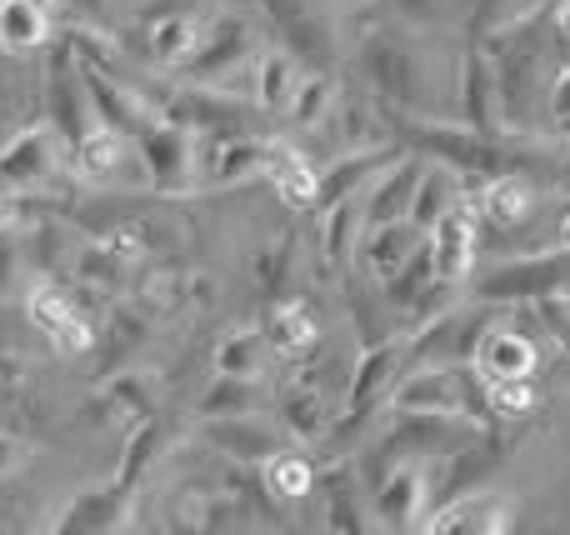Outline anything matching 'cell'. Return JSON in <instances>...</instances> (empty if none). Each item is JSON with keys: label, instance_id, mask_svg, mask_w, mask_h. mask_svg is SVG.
I'll list each match as a JSON object with an SVG mask.
<instances>
[{"label": "cell", "instance_id": "40", "mask_svg": "<svg viewBox=\"0 0 570 535\" xmlns=\"http://www.w3.org/2000/svg\"><path fill=\"white\" fill-rule=\"evenodd\" d=\"M106 400L130 420V426H140V420H150V410H156V380L140 376V370H126V376H116L106 386Z\"/></svg>", "mask_w": 570, "mask_h": 535}, {"label": "cell", "instance_id": "14", "mask_svg": "<svg viewBox=\"0 0 570 535\" xmlns=\"http://www.w3.org/2000/svg\"><path fill=\"white\" fill-rule=\"evenodd\" d=\"M515 526V496L505 491H461L425 516L431 535H501Z\"/></svg>", "mask_w": 570, "mask_h": 535}, {"label": "cell", "instance_id": "20", "mask_svg": "<svg viewBox=\"0 0 570 535\" xmlns=\"http://www.w3.org/2000/svg\"><path fill=\"white\" fill-rule=\"evenodd\" d=\"M425 240V230L415 220H385V226H365L361 230V246H355V260H361V276H371L375 286L391 280L405 260L415 256V246Z\"/></svg>", "mask_w": 570, "mask_h": 535}, {"label": "cell", "instance_id": "26", "mask_svg": "<svg viewBox=\"0 0 570 535\" xmlns=\"http://www.w3.org/2000/svg\"><path fill=\"white\" fill-rule=\"evenodd\" d=\"M261 180L281 196V206L315 210V180H321V166H311V160H305L295 146H285V140H271V156H266Z\"/></svg>", "mask_w": 570, "mask_h": 535}, {"label": "cell", "instance_id": "9", "mask_svg": "<svg viewBox=\"0 0 570 535\" xmlns=\"http://www.w3.org/2000/svg\"><path fill=\"white\" fill-rule=\"evenodd\" d=\"M435 511V460H401L371 486L375 531H425Z\"/></svg>", "mask_w": 570, "mask_h": 535}, {"label": "cell", "instance_id": "1", "mask_svg": "<svg viewBox=\"0 0 570 535\" xmlns=\"http://www.w3.org/2000/svg\"><path fill=\"white\" fill-rule=\"evenodd\" d=\"M365 86L375 90V100L401 116L415 120H455V66L461 56H441L431 30L411 26H385L371 30L355 50Z\"/></svg>", "mask_w": 570, "mask_h": 535}, {"label": "cell", "instance_id": "42", "mask_svg": "<svg viewBox=\"0 0 570 535\" xmlns=\"http://www.w3.org/2000/svg\"><path fill=\"white\" fill-rule=\"evenodd\" d=\"M26 256H30V240H26V230H20V220L16 226H0V300L10 296V290H26Z\"/></svg>", "mask_w": 570, "mask_h": 535}, {"label": "cell", "instance_id": "33", "mask_svg": "<svg viewBox=\"0 0 570 535\" xmlns=\"http://www.w3.org/2000/svg\"><path fill=\"white\" fill-rule=\"evenodd\" d=\"M271 340L261 326H236L220 336L216 346V376H246V380H261L271 370Z\"/></svg>", "mask_w": 570, "mask_h": 535}, {"label": "cell", "instance_id": "27", "mask_svg": "<svg viewBox=\"0 0 570 535\" xmlns=\"http://www.w3.org/2000/svg\"><path fill=\"white\" fill-rule=\"evenodd\" d=\"M261 330H266L276 360H305L315 350V340H321V320H315L311 300H281Z\"/></svg>", "mask_w": 570, "mask_h": 535}, {"label": "cell", "instance_id": "43", "mask_svg": "<svg viewBox=\"0 0 570 535\" xmlns=\"http://www.w3.org/2000/svg\"><path fill=\"white\" fill-rule=\"evenodd\" d=\"M291 256H295V246L291 240H276L271 250H261V260H256V270H261V280H266V290H276L281 280H285V270H291Z\"/></svg>", "mask_w": 570, "mask_h": 535}, {"label": "cell", "instance_id": "44", "mask_svg": "<svg viewBox=\"0 0 570 535\" xmlns=\"http://www.w3.org/2000/svg\"><path fill=\"white\" fill-rule=\"evenodd\" d=\"M26 456H30V446L20 436H10V430H0V480H10V476H20V466H26Z\"/></svg>", "mask_w": 570, "mask_h": 535}, {"label": "cell", "instance_id": "32", "mask_svg": "<svg viewBox=\"0 0 570 535\" xmlns=\"http://www.w3.org/2000/svg\"><path fill=\"white\" fill-rule=\"evenodd\" d=\"M261 486H266L281 506L305 501L315 491V460L305 456L295 440H285V446H276L266 460H261Z\"/></svg>", "mask_w": 570, "mask_h": 535}, {"label": "cell", "instance_id": "10", "mask_svg": "<svg viewBox=\"0 0 570 535\" xmlns=\"http://www.w3.org/2000/svg\"><path fill=\"white\" fill-rule=\"evenodd\" d=\"M271 140L250 130H206L196 136V196L200 190H236L266 170Z\"/></svg>", "mask_w": 570, "mask_h": 535}, {"label": "cell", "instance_id": "29", "mask_svg": "<svg viewBox=\"0 0 570 535\" xmlns=\"http://www.w3.org/2000/svg\"><path fill=\"white\" fill-rule=\"evenodd\" d=\"M461 196H465V176H461V170L445 166V160H431V156H425L421 180H415V196H411V210H405V220H415L421 230H431L435 220H441Z\"/></svg>", "mask_w": 570, "mask_h": 535}, {"label": "cell", "instance_id": "6", "mask_svg": "<svg viewBox=\"0 0 570 535\" xmlns=\"http://www.w3.org/2000/svg\"><path fill=\"white\" fill-rule=\"evenodd\" d=\"M20 316H26L66 360L96 350V326L80 316V306L60 290L56 276H46V270H36V276L26 280V290H20Z\"/></svg>", "mask_w": 570, "mask_h": 535}, {"label": "cell", "instance_id": "23", "mask_svg": "<svg viewBox=\"0 0 570 535\" xmlns=\"http://www.w3.org/2000/svg\"><path fill=\"white\" fill-rule=\"evenodd\" d=\"M421 166L425 156L421 150H401V156L391 160V166L381 170V176L371 180V190H365V226H385V220H401L405 210H411V196H415V180H421Z\"/></svg>", "mask_w": 570, "mask_h": 535}, {"label": "cell", "instance_id": "28", "mask_svg": "<svg viewBox=\"0 0 570 535\" xmlns=\"http://www.w3.org/2000/svg\"><path fill=\"white\" fill-rule=\"evenodd\" d=\"M365 230V200H335V206H321V256L331 270H351L355 266V246H361Z\"/></svg>", "mask_w": 570, "mask_h": 535}, {"label": "cell", "instance_id": "18", "mask_svg": "<svg viewBox=\"0 0 570 535\" xmlns=\"http://www.w3.org/2000/svg\"><path fill=\"white\" fill-rule=\"evenodd\" d=\"M395 156H401V146H361V150H351V156H335L331 166H321V180H315V210L335 206V200L365 196L371 180L381 176Z\"/></svg>", "mask_w": 570, "mask_h": 535}, {"label": "cell", "instance_id": "38", "mask_svg": "<svg viewBox=\"0 0 570 535\" xmlns=\"http://www.w3.org/2000/svg\"><path fill=\"white\" fill-rule=\"evenodd\" d=\"M156 456H160V426L156 420H140V426L126 436V450H120V466H116V480H110V486L126 491V496H136L140 476L150 470Z\"/></svg>", "mask_w": 570, "mask_h": 535}, {"label": "cell", "instance_id": "15", "mask_svg": "<svg viewBox=\"0 0 570 535\" xmlns=\"http://www.w3.org/2000/svg\"><path fill=\"white\" fill-rule=\"evenodd\" d=\"M471 366H475V376H481V380L535 376V366H541V346H535L521 326H505V320L495 316L491 326L481 330V340H475Z\"/></svg>", "mask_w": 570, "mask_h": 535}, {"label": "cell", "instance_id": "21", "mask_svg": "<svg viewBox=\"0 0 570 535\" xmlns=\"http://www.w3.org/2000/svg\"><path fill=\"white\" fill-rule=\"evenodd\" d=\"M200 40H206V20L196 16V10H166V16H156L146 26V60L156 70H186L190 56L200 50Z\"/></svg>", "mask_w": 570, "mask_h": 535}, {"label": "cell", "instance_id": "30", "mask_svg": "<svg viewBox=\"0 0 570 535\" xmlns=\"http://www.w3.org/2000/svg\"><path fill=\"white\" fill-rule=\"evenodd\" d=\"M271 20L291 56H311L315 66L331 60V40H325V20L315 16V0H271Z\"/></svg>", "mask_w": 570, "mask_h": 535}, {"label": "cell", "instance_id": "47", "mask_svg": "<svg viewBox=\"0 0 570 535\" xmlns=\"http://www.w3.org/2000/svg\"><path fill=\"white\" fill-rule=\"evenodd\" d=\"M556 246L570 250V196L561 200V210H556Z\"/></svg>", "mask_w": 570, "mask_h": 535}, {"label": "cell", "instance_id": "4", "mask_svg": "<svg viewBox=\"0 0 570 535\" xmlns=\"http://www.w3.org/2000/svg\"><path fill=\"white\" fill-rule=\"evenodd\" d=\"M66 176H70V146L56 136V126L46 116L26 120L10 140H0V180L20 196V206L56 200Z\"/></svg>", "mask_w": 570, "mask_h": 535}, {"label": "cell", "instance_id": "11", "mask_svg": "<svg viewBox=\"0 0 570 535\" xmlns=\"http://www.w3.org/2000/svg\"><path fill=\"white\" fill-rule=\"evenodd\" d=\"M46 70H40V116L56 126V136L66 140H80L90 126H96V110H90V96L80 86V66H76V50L70 40L60 46H46Z\"/></svg>", "mask_w": 570, "mask_h": 535}, {"label": "cell", "instance_id": "25", "mask_svg": "<svg viewBox=\"0 0 570 535\" xmlns=\"http://www.w3.org/2000/svg\"><path fill=\"white\" fill-rule=\"evenodd\" d=\"M325 486V516H331V531H375L371 516V491H365L355 460L345 456L341 466H331L325 476H315Z\"/></svg>", "mask_w": 570, "mask_h": 535}, {"label": "cell", "instance_id": "31", "mask_svg": "<svg viewBox=\"0 0 570 535\" xmlns=\"http://www.w3.org/2000/svg\"><path fill=\"white\" fill-rule=\"evenodd\" d=\"M50 16L40 0H0V56H36L50 46Z\"/></svg>", "mask_w": 570, "mask_h": 535}, {"label": "cell", "instance_id": "13", "mask_svg": "<svg viewBox=\"0 0 570 535\" xmlns=\"http://www.w3.org/2000/svg\"><path fill=\"white\" fill-rule=\"evenodd\" d=\"M80 66V86H86L90 96V110H96V120H106V126H116L120 136L136 140L146 126H156L160 110L150 106V96L140 90V76H116V70H100V66H86V60H76Z\"/></svg>", "mask_w": 570, "mask_h": 535}, {"label": "cell", "instance_id": "45", "mask_svg": "<svg viewBox=\"0 0 570 535\" xmlns=\"http://www.w3.org/2000/svg\"><path fill=\"white\" fill-rule=\"evenodd\" d=\"M546 16H551L556 40H561V46L570 50V0H551V10H546Z\"/></svg>", "mask_w": 570, "mask_h": 535}, {"label": "cell", "instance_id": "12", "mask_svg": "<svg viewBox=\"0 0 570 535\" xmlns=\"http://www.w3.org/2000/svg\"><path fill=\"white\" fill-rule=\"evenodd\" d=\"M425 246H431V270L445 286H471L475 260H481V216H475V200L465 190L431 230H425Z\"/></svg>", "mask_w": 570, "mask_h": 535}, {"label": "cell", "instance_id": "8", "mask_svg": "<svg viewBox=\"0 0 570 535\" xmlns=\"http://www.w3.org/2000/svg\"><path fill=\"white\" fill-rule=\"evenodd\" d=\"M136 156L146 170V196H196V130L156 120L136 136Z\"/></svg>", "mask_w": 570, "mask_h": 535}, {"label": "cell", "instance_id": "16", "mask_svg": "<svg viewBox=\"0 0 570 535\" xmlns=\"http://www.w3.org/2000/svg\"><path fill=\"white\" fill-rule=\"evenodd\" d=\"M206 440L230 460V466H261L276 446H285L281 420H266L261 410H246V416H216L206 420Z\"/></svg>", "mask_w": 570, "mask_h": 535}, {"label": "cell", "instance_id": "35", "mask_svg": "<svg viewBox=\"0 0 570 535\" xmlns=\"http://www.w3.org/2000/svg\"><path fill=\"white\" fill-rule=\"evenodd\" d=\"M266 376L246 380V376H216L200 396V420H216V416H246V410L266 406Z\"/></svg>", "mask_w": 570, "mask_h": 535}, {"label": "cell", "instance_id": "34", "mask_svg": "<svg viewBox=\"0 0 570 535\" xmlns=\"http://www.w3.org/2000/svg\"><path fill=\"white\" fill-rule=\"evenodd\" d=\"M126 506H130V496L126 491H116V486H90V491H80L76 501L66 506V516L56 521V531H120L126 526Z\"/></svg>", "mask_w": 570, "mask_h": 535}, {"label": "cell", "instance_id": "7", "mask_svg": "<svg viewBox=\"0 0 570 535\" xmlns=\"http://www.w3.org/2000/svg\"><path fill=\"white\" fill-rule=\"evenodd\" d=\"M501 316V310L491 306V300H455L451 310H441V316H431L425 326H415L411 336H405V360L411 366H425V360H471L475 356V340H481V330L491 326V320Z\"/></svg>", "mask_w": 570, "mask_h": 535}, {"label": "cell", "instance_id": "36", "mask_svg": "<svg viewBox=\"0 0 570 535\" xmlns=\"http://www.w3.org/2000/svg\"><path fill=\"white\" fill-rule=\"evenodd\" d=\"M395 10V20L411 30H431V36H451L471 20L475 0H385Z\"/></svg>", "mask_w": 570, "mask_h": 535}, {"label": "cell", "instance_id": "19", "mask_svg": "<svg viewBox=\"0 0 570 535\" xmlns=\"http://www.w3.org/2000/svg\"><path fill=\"white\" fill-rule=\"evenodd\" d=\"M541 196L546 190L535 186L531 176H491V180H481V186L471 190L481 226H495V230H521L525 220L535 216Z\"/></svg>", "mask_w": 570, "mask_h": 535}, {"label": "cell", "instance_id": "5", "mask_svg": "<svg viewBox=\"0 0 570 535\" xmlns=\"http://www.w3.org/2000/svg\"><path fill=\"white\" fill-rule=\"evenodd\" d=\"M70 176L90 190H116V196H140L146 190L136 140L120 136L106 120H96L80 140H70Z\"/></svg>", "mask_w": 570, "mask_h": 535}, {"label": "cell", "instance_id": "46", "mask_svg": "<svg viewBox=\"0 0 570 535\" xmlns=\"http://www.w3.org/2000/svg\"><path fill=\"white\" fill-rule=\"evenodd\" d=\"M16 220H20V196L0 180V226H16Z\"/></svg>", "mask_w": 570, "mask_h": 535}, {"label": "cell", "instance_id": "48", "mask_svg": "<svg viewBox=\"0 0 570 535\" xmlns=\"http://www.w3.org/2000/svg\"><path fill=\"white\" fill-rule=\"evenodd\" d=\"M160 6H166V0H160Z\"/></svg>", "mask_w": 570, "mask_h": 535}, {"label": "cell", "instance_id": "2", "mask_svg": "<svg viewBox=\"0 0 570 535\" xmlns=\"http://www.w3.org/2000/svg\"><path fill=\"white\" fill-rule=\"evenodd\" d=\"M391 410H431V416H465L495 426L491 400H485V380L475 376L471 360H425V366H405L391 390Z\"/></svg>", "mask_w": 570, "mask_h": 535}, {"label": "cell", "instance_id": "37", "mask_svg": "<svg viewBox=\"0 0 570 535\" xmlns=\"http://www.w3.org/2000/svg\"><path fill=\"white\" fill-rule=\"evenodd\" d=\"M335 100H341L335 80L315 70V76L301 80V90H295V100H291V110H285V120H291V126H301V130H321L325 120L335 116Z\"/></svg>", "mask_w": 570, "mask_h": 535}, {"label": "cell", "instance_id": "39", "mask_svg": "<svg viewBox=\"0 0 570 535\" xmlns=\"http://www.w3.org/2000/svg\"><path fill=\"white\" fill-rule=\"evenodd\" d=\"M485 400H491L495 420H525L541 406V386L535 376H515V380H485Z\"/></svg>", "mask_w": 570, "mask_h": 535}, {"label": "cell", "instance_id": "3", "mask_svg": "<svg viewBox=\"0 0 570 535\" xmlns=\"http://www.w3.org/2000/svg\"><path fill=\"white\" fill-rule=\"evenodd\" d=\"M401 370H405V340L385 336V340H375V346H365V356L355 360L351 380H345V390H341V410H335V426L325 440H335V446L351 456L361 430H371L375 420L391 410V390H395V380H401Z\"/></svg>", "mask_w": 570, "mask_h": 535}, {"label": "cell", "instance_id": "41", "mask_svg": "<svg viewBox=\"0 0 570 535\" xmlns=\"http://www.w3.org/2000/svg\"><path fill=\"white\" fill-rule=\"evenodd\" d=\"M40 116V80L36 86H20V80L0 76V140H10L26 120Z\"/></svg>", "mask_w": 570, "mask_h": 535}, {"label": "cell", "instance_id": "22", "mask_svg": "<svg viewBox=\"0 0 570 535\" xmlns=\"http://www.w3.org/2000/svg\"><path fill=\"white\" fill-rule=\"evenodd\" d=\"M301 80H305L301 60L285 46L256 50V60H250V106H256L261 116H285L295 90H301Z\"/></svg>", "mask_w": 570, "mask_h": 535}, {"label": "cell", "instance_id": "24", "mask_svg": "<svg viewBox=\"0 0 570 535\" xmlns=\"http://www.w3.org/2000/svg\"><path fill=\"white\" fill-rule=\"evenodd\" d=\"M276 420L285 430V440H295V446H315V440L331 436L335 426V410H331V396H325L321 386H285L276 396Z\"/></svg>", "mask_w": 570, "mask_h": 535}, {"label": "cell", "instance_id": "17", "mask_svg": "<svg viewBox=\"0 0 570 535\" xmlns=\"http://www.w3.org/2000/svg\"><path fill=\"white\" fill-rule=\"evenodd\" d=\"M455 120L471 130H501V96H495V70L481 46H465L455 66Z\"/></svg>", "mask_w": 570, "mask_h": 535}]
</instances>
